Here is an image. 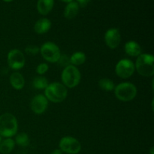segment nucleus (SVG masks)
Here are the masks:
<instances>
[{
	"mask_svg": "<svg viewBox=\"0 0 154 154\" xmlns=\"http://www.w3.org/2000/svg\"><path fill=\"white\" fill-rule=\"evenodd\" d=\"M86 59H87V57L84 52L78 51V52H75L71 56L70 63L72 66H81L85 63Z\"/></svg>",
	"mask_w": 154,
	"mask_h": 154,
	"instance_id": "nucleus-18",
	"label": "nucleus"
},
{
	"mask_svg": "<svg viewBox=\"0 0 154 154\" xmlns=\"http://www.w3.org/2000/svg\"><path fill=\"white\" fill-rule=\"evenodd\" d=\"M77 1H78V2L79 3L82 7H84V6H86L88 4L89 2H90V0H77Z\"/></svg>",
	"mask_w": 154,
	"mask_h": 154,
	"instance_id": "nucleus-25",
	"label": "nucleus"
},
{
	"mask_svg": "<svg viewBox=\"0 0 154 154\" xmlns=\"http://www.w3.org/2000/svg\"><path fill=\"white\" fill-rule=\"evenodd\" d=\"M14 146L15 141L12 138H6L0 143V153L2 154H9L14 150Z\"/></svg>",
	"mask_w": 154,
	"mask_h": 154,
	"instance_id": "nucleus-17",
	"label": "nucleus"
},
{
	"mask_svg": "<svg viewBox=\"0 0 154 154\" xmlns=\"http://www.w3.org/2000/svg\"><path fill=\"white\" fill-rule=\"evenodd\" d=\"M4 2H10L13 1V0H3Z\"/></svg>",
	"mask_w": 154,
	"mask_h": 154,
	"instance_id": "nucleus-29",
	"label": "nucleus"
},
{
	"mask_svg": "<svg viewBox=\"0 0 154 154\" xmlns=\"http://www.w3.org/2000/svg\"><path fill=\"white\" fill-rule=\"evenodd\" d=\"M7 60L9 67L14 70H19L22 69L26 63L23 54L17 49H13L9 51Z\"/></svg>",
	"mask_w": 154,
	"mask_h": 154,
	"instance_id": "nucleus-9",
	"label": "nucleus"
},
{
	"mask_svg": "<svg viewBox=\"0 0 154 154\" xmlns=\"http://www.w3.org/2000/svg\"><path fill=\"white\" fill-rule=\"evenodd\" d=\"M68 95L67 88L58 82L48 84L45 90V96L47 99L54 103H60L66 99Z\"/></svg>",
	"mask_w": 154,
	"mask_h": 154,
	"instance_id": "nucleus-2",
	"label": "nucleus"
},
{
	"mask_svg": "<svg viewBox=\"0 0 154 154\" xmlns=\"http://www.w3.org/2000/svg\"><path fill=\"white\" fill-rule=\"evenodd\" d=\"M150 154H154L153 153V147H151V149H150Z\"/></svg>",
	"mask_w": 154,
	"mask_h": 154,
	"instance_id": "nucleus-28",
	"label": "nucleus"
},
{
	"mask_svg": "<svg viewBox=\"0 0 154 154\" xmlns=\"http://www.w3.org/2000/svg\"><path fill=\"white\" fill-rule=\"evenodd\" d=\"M120 32L118 29L111 28L105 32V42L111 49H115L120 43Z\"/></svg>",
	"mask_w": 154,
	"mask_h": 154,
	"instance_id": "nucleus-11",
	"label": "nucleus"
},
{
	"mask_svg": "<svg viewBox=\"0 0 154 154\" xmlns=\"http://www.w3.org/2000/svg\"><path fill=\"white\" fill-rule=\"evenodd\" d=\"M137 87L129 82H123L118 84L114 88L115 96L122 102H130L137 96Z\"/></svg>",
	"mask_w": 154,
	"mask_h": 154,
	"instance_id": "nucleus-4",
	"label": "nucleus"
},
{
	"mask_svg": "<svg viewBox=\"0 0 154 154\" xmlns=\"http://www.w3.org/2000/svg\"><path fill=\"white\" fill-rule=\"evenodd\" d=\"M79 11V5L76 2H71L68 3L64 11V16L67 19H73Z\"/></svg>",
	"mask_w": 154,
	"mask_h": 154,
	"instance_id": "nucleus-16",
	"label": "nucleus"
},
{
	"mask_svg": "<svg viewBox=\"0 0 154 154\" xmlns=\"http://www.w3.org/2000/svg\"><path fill=\"white\" fill-rule=\"evenodd\" d=\"M57 63L60 64V66H63L64 68L67 67L71 65L70 57H68L67 55H60V57Z\"/></svg>",
	"mask_w": 154,
	"mask_h": 154,
	"instance_id": "nucleus-23",
	"label": "nucleus"
},
{
	"mask_svg": "<svg viewBox=\"0 0 154 154\" xmlns=\"http://www.w3.org/2000/svg\"><path fill=\"white\" fill-rule=\"evenodd\" d=\"M125 51L131 57H138L141 54V48L135 41H129L125 45Z\"/></svg>",
	"mask_w": 154,
	"mask_h": 154,
	"instance_id": "nucleus-13",
	"label": "nucleus"
},
{
	"mask_svg": "<svg viewBox=\"0 0 154 154\" xmlns=\"http://www.w3.org/2000/svg\"><path fill=\"white\" fill-rule=\"evenodd\" d=\"M39 51H40V48L36 45H29L25 49V52L30 56L37 55Z\"/></svg>",
	"mask_w": 154,
	"mask_h": 154,
	"instance_id": "nucleus-22",
	"label": "nucleus"
},
{
	"mask_svg": "<svg viewBox=\"0 0 154 154\" xmlns=\"http://www.w3.org/2000/svg\"><path fill=\"white\" fill-rule=\"evenodd\" d=\"M135 68L139 75L144 77H152L154 74V57L147 54L138 57Z\"/></svg>",
	"mask_w": 154,
	"mask_h": 154,
	"instance_id": "nucleus-3",
	"label": "nucleus"
},
{
	"mask_svg": "<svg viewBox=\"0 0 154 154\" xmlns=\"http://www.w3.org/2000/svg\"><path fill=\"white\" fill-rule=\"evenodd\" d=\"M60 1L63 2L69 3V2H73V0H60Z\"/></svg>",
	"mask_w": 154,
	"mask_h": 154,
	"instance_id": "nucleus-27",
	"label": "nucleus"
},
{
	"mask_svg": "<svg viewBox=\"0 0 154 154\" xmlns=\"http://www.w3.org/2000/svg\"><path fill=\"white\" fill-rule=\"evenodd\" d=\"M51 28V22L47 18H42L35 23L34 30L37 34L42 35L48 32Z\"/></svg>",
	"mask_w": 154,
	"mask_h": 154,
	"instance_id": "nucleus-12",
	"label": "nucleus"
},
{
	"mask_svg": "<svg viewBox=\"0 0 154 154\" xmlns=\"http://www.w3.org/2000/svg\"><path fill=\"white\" fill-rule=\"evenodd\" d=\"M60 149L67 154H78L81 150V144L76 138L66 136L60 140Z\"/></svg>",
	"mask_w": 154,
	"mask_h": 154,
	"instance_id": "nucleus-7",
	"label": "nucleus"
},
{
	"mask_svg": "<svg viewBox=\"0 0 154 154\" xmlns=\"http://www.w3.org/2000/svg\"><path fill=\"white\" fill-rule=\"evenodd\" d=\"M135 70L134 63L128 59L120 60L115 67V72L117 76L124 79L130 78L134 74Z\"/></svg>",
	"mask_w": 154,
	"mask_h": 154,
	"instance_id": "nucleus-8",
	"label": "nucleus"
},
{
	"mask_svg": "<svg viewBox=\"0 0 154 154\" xmlns=\"http://www.w3.org/2000/svg\"><path fill=\"white\" fill-rule=\"evenodd\" d=\"M40 52L46 61L53 63H57L61 55L59 47L51 42L43 44L40 48Z\"/></svg>",
	"mask_w": 154,
	"mask_h": 154,
	"instance_id": "nucleus-6",
	"label": "nucleus"
},
{
	"mask_svg": "<svg viewBox=\"0 0 154 154\" xmlns=\"http://www.w3.org/2000/svg\"><path fill=\"white\" fill-rule=\"evenodd\" d=\"M81 72L75 66H67L64 68L61 78L63 85L69 88H74L79 84L81 81Z\"/></svg>",
	"mask_w": 154,
	"mask_h": 154,
	"instance_id": "nucleus-5",
	"label": "nucleus"
},
{
	"mask_svg": "<svg viewBox=\"0 0 154 154\" xmlns=\"http://www.w3.org/2000/svg\"><path fill=\"white\" fill-rule=\"evenodd\" d=\"M15 143L20 147H27L29 144V138L25 132L17 134L15 138Z\"/></svg>",
	"mask_w": 154,
	"mask_h": 154,
	"instance_id": "nucleus-21",
	"label": "nucleus"
},
{
	"mask_svg": "<svg viewBox=\"0 0 154 154\" xmlns=\"http://www.w3.org/2000/svg\"><path fill=\"white\" fill-rule=\"evenodd\" d=\"M48 100L44 95H36L31 101L30 108L32 111L36 114H42L47 110Z\"/></svg>",
	"mask_w": 154,
	"mask_h": 154,
	"instance_id": "nucleus-10",
	"label": "nucleus"
},
{
	"mask_svg": "<svg viewBox=\"0 0 154 154\" xmlns=\"http://www.w3.org/2000/svg\"><path fill=\"white\" fill-rule=\"evenodd\" d=\"M54 4V0H38L37 3L38 11L42 15H47L51 11Z\"/></svg>",
	"mask_w": 154,
	"mask_h": 154,
	"instance_id": "nucleus-15",
	"label": "nucleus"
},
{
	"mask_svg": "<svg viewBox=\"0 0 154 154\" xmlns=\"http://www.w3.org/2000/svg\"><path fill=\"white\" fill-rule=\"evenodd\" d=\"M48 69H49V67H48V64H46V63H40L36 68V72L38 75H41L46 73Z\"/></svg>",
	"mask_w": 154,
	"mask_h": 154,
	"instance_id": "nucleus-24",
	"label": "nucleus"
},
{
	"mask_svg": "<svg viewBox=\"0 0 154 154\" xmlns=\"http://www.w3.org/2000/svg\"><path fill=\"white\" fill-rule=\"evenodd\" d=\"M33 87L37 90H45L48 86V81L45 77L38 76L33 80Z\"/></svg>",
	"mask_w": 154,
	"mask_h": 154,
	"instance_id": "nucleus-19",
	"label": "nucleus"
},
{
	"mask_svg": "<svg viewBox=\"0 0 154 154\" xmlns=\"http://www.w3.org/2000/svg\"><path fill=\"white\" fill-rule=\"evenodd\" d=\"M1 141H2V136L0 135V143H1Z\"/></svg>",
	"mask_w": 154,
	"mask_h": 154,
	"instance_id": "nucleus-30",
	"label": "nucleus"
},
{
	"mask_svg": "<svg viewBox=\"0 0 154 154\" xmlns=\"http://www.w3.org/2000/svg\"><path fill=\"white\" fill-rule=\"evenodd\" d=\"M18 123L16 117L10 113L0 116V135L5 138H11L17 132Z\"/></svg>",
	"mask_w": 154,
	"mask_h": 154,
	"instance_id": "nucleus-1",
	"label": "nucleus"
},
{
	"mask_svg": "<svg viewBox=\"0 0 154 154\" xmlns=\"http://www.w3.org/2000/svg\"><path fill=\"white\" fill-rule=\"evenodd\" d=\"M11 85L15 90H22L25 85V80L23 76L19 72H13L10 77Z\"/></svg>",
	"mask_w": 154,
	"mask_h": 154,
	"instance_id": "nucleus-14",
	"label": "nucleus"
},
{
	"mask_svg": "<svg viewBox=\"0 0 154 154\" xmlns=\"http://www.w3.org/2000/svg\"><path fill=\"white\" fill-rule=\"evenodd\" d=\"M51 154H63V152L61 151L60 149H56V150H54V151H52V153Z\"/></svg>",
	"mask_w": 154,
	"mask_h": 154,
	"instance_id": "nucleus-26",
	"label": "nucleus"
},
{
	"mask_svg": "<svg viewBox=\"0 0 154 154\" xmlns=\"http://www.w3.org/2000/svg\"><path fill=\"white\" fill-rule=\"evenodd\" d=\"M99 86L102 90L107 92L112 91L115 88L113 81H111V79H108V78H102L99 81Z\"/></svg>",
	"mask_w": 154,
	"mask_h": 154,
	"instance_id": "nucleus-20",
	"label": "nucleus"
}]
</instances>
